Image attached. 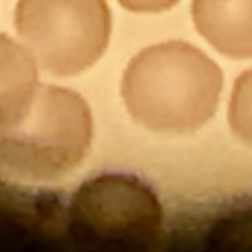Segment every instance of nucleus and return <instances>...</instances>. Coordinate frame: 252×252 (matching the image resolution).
Instances as JSON below:
<instances>
[{
	"mask_svg": "<svg viewBox=\"0 0 252 252\" xmlns=\"http://www.w3.org/2000/svg\"><path fill=\"white\" fill-rule=\"evenodd\" d=\"M193 22L217 51L252 57V0H193Z\"/></svg>",
	"mask_w": 252,
	"mask_h": 252,
	"instance_id": "5",
	"label": "nucleus"
},
{
	"mask_svg": "<svg viewBox=\"0 0 252 252\" xmlns=\"http://www.w3.org/2000/svg\"><path fill=\"white\" fill-rule=\"evenodd\" d=\"M37 89L33 55L26 45L0 33V132L24 118Z\"/></svg>",
	"mask_w": 252,
	"mask_h": 252,
	"instance_id": "6",
	"label": "nucleus"
},
{
	"mask_svg": "<svg viewBox=\"0 0 252 252\" xmlns=\"http://www.w3.org/2000/svg\"><path fill=\"white\" fill-rule=\"evenodd\" d=\"M16 30L45 71L75 75L104 53L110 10L106 0H18Z\"/></svg>",
	"mask_w": 252,
	"mask_h": 252,
	"instance_id": "3",
	"label": "nucleus"
},
{
	"mask_svg": "<svg viewBox=\"0 0 252 252\" xmlns=\"http://www.w3.org/2000/svg\"><path fill=\"white\" fill-rule=\"evenodd\" d=\"M222 89L219 65L185 41L140 51L124 71L122 98L132 118L156 132H191L217 110Z\"/></svg>",
	"mask_w": 252,
	"mask_h": 252,
	"instance_id": "1",
	"label": "nucleus"
},
{
	"mask_svg": "<svg viewBox=\"0 0 252 252\" xmlns=\"http://www.w3.org/2000/svg\"><path fill=\"white\" fill-rule=\"evenodd\" d=\"M228 122L232 132L248 146H252V69L244 71L232 89Z\"/></svg>",
	"mask_w": 252,
	"mask_h": 252,
	"instance_id": "7",
	"label": "nucleus"
},
{
	"mask_svg": "<svg viewBox=\"0 0 252 252\" xmlns=\"http://www.w3.org/2000/svg\"><path fill=\"white\" fill-rule=\"evenodd\" d=\"M130 12H161L171 8L177 0H118Z\"/></svg>",
	"mask_w": 252,
	"mask_h": 252,
	"instance_id": "8",
	"label": "nucleus"
},
{
	"mask_svg": "<svg viewBox=\"0 0 252 252\" xmlns=\"http://www.w3.org/2000/svg\"><path fill=\"white\" fill-rule=\"evenodd\" d=\"M77 213L94 232L118 242H140L159 226V203L154 191L136 177L102 175L83 187Z\"/></svg>",
	"mask_w": 252,
	"mask_h": 252,
	"instance_id": "4",
	"label": "nucleus"
},
{
	"mask_svg": "<svg viewBox=\"0 0 252 252\" xmlns=\"http://www.w3.org/2000/svg\"><path fill=\"white\" fill-rule=\"evenodd\" d=\"M93 138V118L81 94L39 87L24 118L0 132V161L16 175L51 181L75 169Z\"/></svg>",
	"mask_w": 252,
	"mask_h": 252,
	"instance_id": "2",
	"label": "nucleus"
}]
</instances>
